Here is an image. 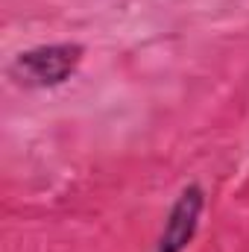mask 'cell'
<instances>
[{
    "mask_svg": "<svg viewBox=\"0 0 249 252\" xmlns=\"http://www.w3.org/2000/svg\"><path fill=\"white\" fill-rule=\"evenodd\" d=\"M205 208V193L199 185H187L170 205L164 229L156 241V252H185L199 229V217Z\"/></svg>",
    "mask_w": 249,
    "mask_h": 252,
    "instance_id": "obj_2",
    "label": "cell"
},
{
    "mask_svg": "<svg viewBox=\"0 0 249 252\" xmlns=\"http://www.w3.org/2000/svg\"><path fill=\"white\" fill-rule=\"evenodd\" d=\"M82 56H85V47L73 41L38 44L15 56L12 76L27 88H56L76 73V67L82 64Z\"/></svg>",
    "mask_w": 249,
    "mask_h": 252,
    "instance_id": "obj_1",
    "label": "cell"
}]
</instances>
